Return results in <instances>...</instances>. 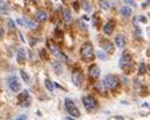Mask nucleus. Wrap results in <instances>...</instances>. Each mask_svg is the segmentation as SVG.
Wrapping results in <instances>:
<instances>
[{"mask_svg":"<svg viewBox=\"0 0 150 120\" xmlns=\"http://www.w3.org/2000/svg\"><path fill=\"white\" fill-rule=\"evenodd\" d=\"M20 75H21V79H23L25 83H29V76H28V74H27L25 71H23V69H21V71H20Z\"/></svg>","mask_w":150,"mask_h":120,"instance_id":"6ab92c4d","label":"nucleus"},{"mask_svg":"<svg viewBox=\"0 0 150 120\" xmlns=\"http://www.w3.org/2000/svg\"><path fill=\"white\" fill-rule=\"evenodd\" d=\"M147 56H150V48L147 49Z\"/></svg>","mask_w":150,"mask_h":120,"instance_id":"473e14b6","label":"nucleus"},{"mask_svg":"<svg viewBox=\"0 0 150 120\" xmlns=\"http://www.w3.org/2000/svg\"><path fill=\"white\" fill-rule=\"evenodd\" d=\"M0 3H3V0H0Z\"/></svg>","mask_w":150,"mask_h":120,"instance_id":"f704fd0d","label":"nucleus"},{"mask_svg":"<svg viewBox=\"0 0 150 120\" xmlns=\"http://www.w3.org/2000/svg\"><path fill=\"white\" fill-rule=\"evenodd\" d=\"M89 76L94 80L98 79V77H100V68H98L97 66H90L89 67Z\"/></svg>","mask_w":150,"mask_h":120,"instance_id":"9d476101","label":"nucleus"},{"mask_svg":"<svg viewBox=\"0 0 150 120\" xmlns=\"http://www.w3.org/2000/svg\"><path fill=\"white\" fill-rule=\"evenodd\" d=\"M40 56L44 57V59H48V55H46L45 49H40Z\"/></svg>","mask_w":150,"mask_h":120,"instance_id":"393cba45","label":"nucleus"},{"mask_svg":"<svg viewBox=\"0 0 150 120\" xmlns=\"http://www.w3.org/2000/svg\"><path fill=\"white\" fill-rule=\"evenodd\" d=\"M4 36V31H3V29H1V28H0V39H1V37H3Z\"/></svg>","mask_w":150,"mask_h":120,"instance_id":"c85d7f7f","label":"nucleus"},{"mask_svg":"<svg viewBox=\"0 0 150 120\" xmlns=\"http://www.w3.org/2000/svg\"><path fill=\"white\" fill-rule=\"evenodd\" d=\"M18 61L19 63H25L27 61V54L24 48H20L18 51Z\"/></svg>","mask_w":150,"mask_h":120,"instance_id":"f8f14e48","label":"nucleus"},{"mask_svg":"<svg viewBox=\"0 0 150 120\" xmlns=\"http://www.w3.org/2000/svg\"><path fill=\"white\" fill-rule=\"evenodd\" d=\"M27 27L28 28H31V29H37L39 28V21L37 20H32V19H29V20H27Z\"/></svg>","mask_w":150,"mask_h":120,"instance_id":"4468645a","label":"nucleus"},{"mask_svg":"<svg viewBox=\"0 0 150 120\" xmlns=\"http://www.w3.org/2000/svg\"><path fill=\"white\" fill-rule=\"evenodd\" d=\"M63 19H64V21H65L66 24L72 23V15H70L69 9H66V8H63Z\"/></svg>","mask_w":150,"mask_h":120,"instance_id":"ddd939ff","label":"nucleus"},{"mask_svg":"<svg viewBox=\"0 0 150 120\" xmlns=\"http://www.w3.org/2000/svg\"><path fill=\"white\" fill-rule=\"evenodd\" d=\"M136 36H141V29L136 28Z\"/></svg>","mask_w":150,"mask_h":120,"instance_id":"cd10ccee","label":"nucleus"},{"mask_svg":"<svg viewBox=\"0 0 150 120\" xmlns=\"http://www.w3.org/2000/svg\"><path fill=\"white\" fill-rule=\"evenodd\" d=\"M137 19H139L142 23H146V17H145V16H139V17H137Z\"/></svg>","mask_w":150,"mask_h":120,"instance_id":"bb28decb","label":"nucleus"},{"mask_svg":"<svg viewBox=\"0 0 150 120\" xmlns=\"http://www.w3.org/2000/svg\"><path fill=\"white\" fill-rule=\"evenodd\" d=\"M82 8H84L85 11H90V9H92L90 8V4L88 3V1H82Z\"/></svg>","mask_w":150,"mask_h":120,"instance_id":"5701e85b","label":"nucleus"},{"mask_svg":"<svg viewBox=\"0 0 150 120\" xmlns=\"http://www.w3.org/2000/svg\"><path fill=\"white\" fill-rule=\"evenodd\" d=\"M102 48H104L105 51H108L109 54H113V52H114V47H113V44L110 43V41H108V40L102 43Z\"/></svg>","mask_w":150,"mask_h":120,"instance_id":"2eb2a0df","label":"nucleus"},{"mask_svg":"<svg viewBox=\"0 0 150 120\" xmlns=\"http://www.w3.org/2000/svg\"><path fill=\"white\" fill-rule=\"evenodd\" d=\"M118 77L114 76V75H106L104 79V81H102V84L105 86V88L108 89H114L115 87L118 86Z\"/></svg>","mask_w":150,"mask_h":120,"instance_id":"20e7f679","label":"nucleus"},{"mask_svg":"<svg viewBox=\"0 0 150 120\" xmlns=\"http://www.w3.org/2000/svg\"><path fill=\"white\" fill-rule=\"evenodd\" d=\"M8 87L11 88V91L13 92H19L21 88V83L19 81V79L16 76H12L8 79Z\"/></svg>","mask_w":150,"mask_h":120,"instance_id":"423d86ee","label":"nucleus"},{"mask_svg":"<svg viewBox=\"0 0 150 120\" xmlns=\"http://www.w3.org/2000/svg\"><path fill=\"white\" fill-rule=\"evenodd\" d=\"M44 84H45V87H46V88H48V91L53 92V89H55V87H53V83H52V81H51V80L45 79V81H44Z\"/></svg>","mask_w":150,"mask_h":120,"instance_id":"f3484780","label":"nucleus"},{"mask_svg":"<svg viewBox=\"0 0 150 120\" xmlns=\"http://www.w3.org/2000/svg\"><path fill=\"white\" fill-rule=\"evenodd\" d=\"M145 72H146V66H145L144 63H141V64H139V69H138V74H139V75H144Z\"/></svg>","mask_w":150,"mask_h":120,"instance_id":"412c9836","label":"nucleus"},{"mask_svg":"<svg viewBox=\"0 0 150 120\" xmlns=\"http://www.w3.org/2000/svg\"><path fill=\"white\" fill-rule=\"evenodd\" d=\"M35 19L37 20L39 23H44L46 19H48V15H46V12L45 11H43V9H40V11H37L36 12V15H35Z\"/></svg>","mask_w":150,"mask_h":120,"instance_id":"1a4fd4ad","label":"nucleus"},{"mask_svg":"<svg viewBox=\"0 0 150 120\" xmlns=\"http://www.w3.org/2000/svg\"><path fill=\"white\" fill-rule=\"evenodd\" d=\"M114 27H115V23L113 21V20L108 21V23L104 26V32H105V35H110V34H113V31H114Z\"/></svg>","mask_w":150,"mask_h":120,"instance_id":"9b49d317","label":"nucleus"},{"mask_svg":"<svg viewBox=\"0 0 150 120\" xmlns=\"http://www.w3.org/2000/svg\"><path fill=\"white\" fill-rule=\"evenodd\" d=\"M28 97H29L28 91H23L20 95H19V100H20V101H21V100H25V99H28Z\"/></svg>","mask_w":150,"mask_h":120,"instance_id":"aec40b11","label":"nucleus"},{"mask_svg":"<svg viewBox=\"0 0 150 120\" xmlns=\"http://www.w3.org/2000/svg\"><path fill=\"white\" fill-rule=\"evenodd\" d=\"M29 103H31V100H29V97H28V99H25V100H21L20 106L21 107H25V108H27V107H29Z\"/></svg>","mask_w":150,"mask_h":120,"instance_id":"4be33fe9","label":"nucleus"},{"mask_svg":"<svg viewBox=\"0 0 150 120\" xmlns=\"http://www.w3.org/2000/svg\"><path fill=\"white\" fill-rule=\"evenodd\" d=\"M29 1H32V3H36V1H37V0H29Z\"/></svg>","mask_w":150,"mask_h":120,"instance_id":"72a5a7b5","label":"nucleus"},{"mask_svg":"<svg viewBox=\"0 0 150 120\" xmlns=\"http://www.w3.org/2000/svg\"><path fill=\"white\" fill-rule=\"evenodd\" d=\"M120 67H121V69H122V71H125V72L132 71V68H133V59H132V56H130V55H127V54L122 55V57L120 59Z\"/></svg>","mask_w":150,"mask_h":120,"instance_id":"f03ea898","label":"nucleus"},{"mask_svg":"<svg viewBox=\"0 0 150 120\" xmlns=\"http://www.w3.org/2000/svg\"><path fill=\"white\" fill-rule=\"evenodd\" d=\"M80 54H81L82 60H85V61H92L94 59V49H93V46L90 43L82 44Z\"/></svg>","mask_w":150,"mask_h":120,"instance_id":"f257e3e1","label":"nucleus"},{"mask_svg":"<svg viewBox=\"0 0 150 120\" xmlns=\"http://www.w3.org/2000/svg\"><path fill=\"white\" fill-rule=\"evenodd\" d=\"M82 79H84V76H82V72L80 71V69H76V71H73L72 74V81L73 84H75L76 87H80L81 83H82Z\"/></svg>","mask_w":150,"mask_h":120,"instance_id":"0eeeda50","label":"nucleus"},{"mask_svg":"<svg viewBox=\"0 0 150 120\" xmlns=\"http://www.w3.org/2000/svg\"><path fill=\"white\" fill-rule=\"evenodd\" d=\"M82 103H84V107L88 111H93L96 108V106H97L96 99L93 96H84L82 97Z\"/></svg>","mask_w":150,"mask_h":120,"instance_id":"39448f33","label":"nucleus"},{"mask_svg":"<svg viewBox=\"0 0 150 120\" xmlns=\"http://www.w3.org/2000/svg\"><path fill=\"white\" fill-rule=\"evenodd\" d=\"M18 24H21V26H23V24H24V21H23V20H21V19H18Z\"/></svg>","mask_w":150,"mask_h":120,"instance_id":"c756f323","label":"nucleus"},{"mask_svg":"<svg viewBox=\"0 0 150 120\" xmlns=\"http://www.w3.org/2000/svg\"><path fill=\"white\" fill-rule=\"evenodd\" d=\"M114 43H115V46L118 47V48H124L125 44H126V39H125L124 35H117L115 39H114Z\"/></svg>","mask_w":150,"mask_h":120,"instance_id":"6e6552de","label":"nucleus"},{"mask_svg":"<svg viewBox=\"0 0 150 120\" xmlns=\"http://www.w3.org/2000/svg\"><path fill=\"white\" fill-rule=\"evenodd\" d=\"M120 12H121V15L122 16H125V17H129L130 15H132V8L130 7H122V8H120Z\"/></svg>","mask_w":150,"mask_h":120,"instance_id":"dca6fc26","label":"nucleus"},{"mask_svg":"<svg viewBox=\"0 0 150 120\" xmlns=\"http://www.w3.org/2000/svg\"><path fill=\"white\" fill-rule=\"evenodd\" d=\"M124 1L127 4V6H130V7H136V6H137L134 0H124Z\"/></svg>","mask_w":150,"mask_h":120,"instance_id":"b1692460","label":"nucleus"},{"mask_svg":"<svg viewBox=\"0 0 150 120\" xmlns=\"http://www.w3.org/2000/svg\"><path fill=\"white\" fill-rule=\"evenodd\" d=\"M7 8H8V7H7V6H3V7H1V9H3V12H7Z\"/></svg>","mask_w":150,"mask_h":120,"instance_id":"7c9ffc66","label":"nucleus"},{"mask_svg":"<svg viewBox=\"0 0 150 120\" xmlns=\"http://www.w3.org/2000/svg\"><path fill=\"white\" fill-rule=\"evenodd\" d=\"M8 26H9V27H11V28H12V29H13V28H15V23H13V21H12V20H8Z\"/></svg>","mask_w":150,"mask_h":120,"instance_id":"a878e982","label":"nucleus"},{"mask_svg":"<svg viewBox=\"0 0 150 120\" xmlns=\"http://www.w3.org/2000/svg\"><path fill=\"white\" fill-rule=\"evenodd\" d=\"M73 7H76V9H78V3H75L73 4Z\"/></svg>","mask_w":150,"mask_h":120,"instance_id":"2f4dec72","label":"nucleus"},{"mask_svg":"<svg viewBox=\"0 0 150 120\" xmlns=\"http://www.w3.org/2000/svg\"><path fill=\"white\" fill-rule=\"evenodd\" d=\"M64 103H65V109L68 111V114H69L72 117H80L81 116L78 108L75 106V103H73L70 99H65V101H64Z\"/></svg>","mask_w":150,"mask_h":120,"instance_id":"7ed1b4c3","label":"nucleus"},{"mask_svg":"<svg viewBox=\"0 0 150 120\" xmlns=\"http://www.w3.org/2000/svg\"><path fill=\"white\" fill-rule=\"evenodd\" d=\"M100 6H101L102 9H109L110 8V1L109 0H102L101 3H100Z\"/></svg>","mask_w":150,"mask_h":120,"instance_id":"a211bd4d","label":"nucleus"}]
</instances>
